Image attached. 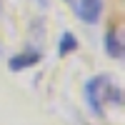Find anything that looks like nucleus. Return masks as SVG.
I'll return each mask as SVG.
<instances>
[{
  "mask_svg": "<svg viewBox=\"0 0 125 125\" xmlns=\"http://www.w3.org/2000/svg\"><path fill=\"white\" fill-rule=\"evenodd\" d=\"M83 98H85L90 113L95 118L105 115V103H113V105H123V93L120 88H115L110 83L108 75H93L88 78L85 88H83Z\"/></svg>",
  "mask_w": 125,
  "mask_h": 125,
  "instance_id": "nucleus-1",
  "label": "nucleus"
},
{
  "mask_svg": "<svg viewBox=\"0 0 125 125\" xmlns=\"http://www.w3.org/2000/svg\"><path fill=\"white\" fill-rule=\"evenodd\" d=\"M40 58H43V53H40L38 48H25L23 53H15L13 58L8 60V68L13 73H20V70H28L40 62Z\"/></svg>",
  "mask_w": 125,
  "mask_h": 125,
  "instance_id": "nucleus-3",
  "label": "nucleus"
},
{
  "mask_svg": "<svg viewBox=\"0 0 125 125\" xmlns=\"http://www.w3.org/2000/svg\"><path fill=\"white\" fill-rule=\"evenodd\" d=\"M103 48H105V53L113 58V60H123L125 55V45H123V40H120V33L115 28H110L105 38H103Z\"/></svg>",
  "mask_w": 125,
  "mask_h": 125,
  "instance_id": "nucleus-4",
  "label": "nucleus"
},
{
  "mask_svg": "<svg viewBox=\"0 0 125 125\" xmlns=\"http://www.w3.org/2000/svg\"><path fill=\"white\" fill-rule=\"evenodd\" d=\"M75 10L85 25H98L103 18V0H78Z\"/></svg>",
  "mask_w": 125,
  "mask_h": 125,
  "instance_id": "nucleus-2",
  "label": "nucleus"
},
{
  "mask_svg": "<svg viewBox=\"0 0 125 125\" xmlns=\"http://www.w3.org/2000/svg\"><path fill=\"white\" fill-rule=\"evenodd\" d=\"M78 38H75V33H70V30H65V33L60 35V40H58V55H70V53H75L78 50Z\"/></svg>",
  "mask_w": 125,
  "mask_h": 125,
  "instance_id": "nucleus-5",
  "label": "nucleus"
},
{
  "mask_svg": "<svg viewBox=\"0 0 125 125\" xmlns=\"http://www.w3.org/2000/svg\"><path fill=\"white\" fill-rule=\"evenodd\" d=\"M0 5H3V0H0Z\"/></svg>",
  "mask_w": 125,
  "mask_h": 125,
  "instance_id": "nucleus-6",
  "label": "nucleus"
}]
</instances>
